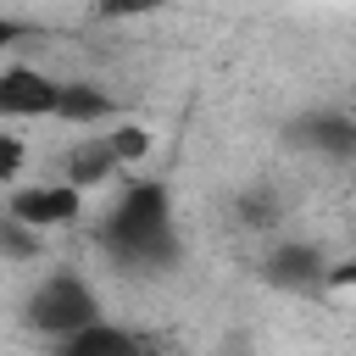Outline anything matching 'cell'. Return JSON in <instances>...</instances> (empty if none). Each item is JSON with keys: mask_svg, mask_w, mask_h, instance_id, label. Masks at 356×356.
Instances as JSON below:
<instances>
[{"mask_svg": "<svg viewBox=\"0 0 356 356\" xmlns=\"http://www.w3.org/2000/svg\"><path fill=\"white\" fill-rule=\"evenodd\" d=\"M106 245L128 267H161L172 256V195L167 184H134L106 217Z\"/></svg>", "mask_w": 356, "mask_h": 356, "instance_id": "6da1fadb", "label": "cell"}, {"mask_svg": "<svg viewBox=\"0 0 356 356\" xmlns=\"http://www.w3.org/2000/svg\"><path fill=\"white\" fill-rule=\"evenodd\" d=\"M100 317V300H95V289H89V278H78V273H50L33 295H28V323L44 334V339H72L78 328H89Z\"/></svg>", "mask_w": 356, "mask_h": 356, "instance_id": "7a4b0ae2", "label": "cell"}, {"mask_svg": "<svg viewBox=\"0 0 356 356\" xmlns=\"http://www.w3.org/2000/svg\"><path fill=\"white\" fill-rule=\"evenodd\" d=\"M61 83L39 67H0V122H28V117H56Z\"/></svg>", "mask_w": 356, "mask_h": 356, "instance_id": "3957f363", "label": "cell"}, {"mask_svg": "<svg viewBox=\"0 0 356 356\" xmlns=\"http://www.w3.org/2000/svg\"><path fill=\"white\" fill-rule=\"evenodd\" d=\"M11 211H17L22 222H33L39 234H44V228H67V222H78V211H83V189H78L72 178L22 184V189H11Z\"/></svg>", "mask_w": 356, "mask_h": 356, "instance_id": "277c9868", "label": "cell"}, {"mask_svg": "<svg viewBox=\"0 0 356 356\" xmlns=\"http://www.w3.org/2000/svg\"><path fill=\"white\" fill-rule=\"evenodd\" d=\"M267 284H278V289H312V284H328V256H323V245H306V239H289V245H278L273 256H267Z\"/></svg>", "mask_w": 356, "mask_h": 356, "instance_id": "5b68a950", "label": "cell"}, {"mask_svg": "<svg viewBox=\"0 0 356 356\" xmlns=\"http://www.w3.org/2000/svg\"><path fill=\"white\" fill-rule=\"evenodd\" d=\"M117 167H122V156L111 150V134H83V139L67 150V178H72L78 189H95V184H106Z\"/></svg>", "mask_w": 356, "mask_h": 356, "instance_id": "8992f818", "label": "cell"}, {"mask_svg": "<svg viewBox=\"0 0 356 356\" xmlns=\"http://www.w3.org/2000/svg\"><path fill=\"white\" fill-rule=\"evenodd\" d=\"M295 139L312 145V150H323V156H356V122H350V117H334V111L306 117Z\"/></svg>", "mask_w": 356, "mask_h": 356, "instance_id": "52a82bcc", "label": "cell"}, {"mask_svg": "<svg viewBox=\"0 0 356 356\" xmlns=\"http://www.w3.org/2000/svg\"><path fill=\"white\" fill-rule=\"evenodd\" d=\"M100 117H111V95L106 89H95V83H83V78H72V83H61V100H56V122H100Z\"/></svg>", "mask_w": 356, "mask_h": 356, "instance_id": "ba28073f", "label": "cell"}, {"mask_svg": "<svg viewBox=\"0 0 356 356\" xmlns=\"http://www.w3.org/2000/svg\"><path fill=\"white\" fill-rule=\"evenodd\" d=\"M61 350H72V356H111V350H134V334H128V328H106V323L95 317V323L78 328L72 339H61Z\"/></svg>", "mask_w": 356, "mask_h": 356, "instance_id": "9c48e42d", "label": "cell"}, {"mask_svg": "<svg viewBox=\"0 0 356 356\" xmlns=\"http://www.w3.org/2000/svg\"><path fill=\"white\" fill-rule=\"evenodd\" d=\"M0 256H6V261H33V256H39V228L22 222L17 211H6V217H0Z\"/></svg>", "mask_w": 356, "mask_h": 356, "instance_id": "30bf717a", "label": "cell"}, {"mask_svg": "<svg viewBox=\"0 0 356 356\" xmlns=\"http://www.w3.org/2000/svg\"><path fill=\"white\" fill-rule=\"evenodd\" d=\"M111 150L122 156V167H134V161L150 156V134H145L139 122H122V128H111Z\"/></svg>", "mask_w": 356, "mask_h": 356, "instance_id": "8fae6325", "label": "cell"}, {"mask_svg": "<svg viewBox=\"0 0 356 356\" xmlns=\"http://www.w3.org/2000/svg\"><path fill=\"white\" fill-rule=\"evenodd\" d=\"M150 11H161V0H100V17H111V22H134Z\"/></svg>", "mask_w": 356, "mask_h": 356, "instance_id": "7c38bea8", "label": "cell"}, {"mask_svg": "<svg viewBox=\"0 0 356 356\" xmlns=\"http://www.w3.org/2000/svg\"><path fill=\"white\" fill-rule=\"evenodd\" d=\"M22 161H28V145H22L17 134H0V178H17Z\"/></svg>", "mask_w": 356, "mask_h": 356, "instance_id": "4fadbf2b", "label": "cell"}, {"mask_svg": "<svg viewBox=\"0 0 356 356\" xmlns=\"http://www.w3.org/2000/svg\"><path fill=\"white\" fill-rule=\"evenodd\" d=\"M328 284L334 289H356V256L350 261H328Z\"/></svg>", "mask_w": 356, "mask_h": 356, "instance_id": "5bb4252c", "label": "cell"}, {"mask_svg": "<svg viewBox=\"0 0 356 356\" xmlns=\"http://www.w3.org/2000/svg\"><path fill=\"white\" fill-rule=\"evenodd\" d=\"M22 33H28V28H22L17 17H6V11H0V50H11V44H17Z\"/></svg>", "mask_w": 356, "mask_h": 356, "instance_id": "9a60e30c", "label": "cell"}]
</instances>
